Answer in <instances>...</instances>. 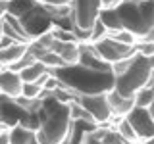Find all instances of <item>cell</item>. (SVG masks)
Wrapping results in <instances>:
<instances>
[{
  "label": "cell",
  "mask_w": 154,
  "mask_h": 144,
  "mask_svg": "<svg viewBox=\"0 0 154 144\" xmlns=\"http://www.w3.org/2000/svg\"><path fill=\"white\" fill-rule=\"evenodd\" d=\"M100 23L108 29H125L137 42H154V0H123L116 10H100Z\"/></svg>",
  "instance_id": "1"
},
{
  "label": "cell",
  "mask_w": 154,
  "mask_h": 144,
  "mask_svg": "<svg viewBox=\"0 0 154 144\" xmlns=\"http://www.w3.org/2000/svg\"><path fill=\"white\" fill-rule=\"evenodd\" d=\"M50 75L60 83V86L73 92L75 96L108 94L110 90H114L112 71H93L75 64V65H64L58 67V69H52Z\"/></svg>",
  "instance_id": "2"
},
{
  "label": "cell",
  "mask_w": 154,
  "mask_h": 144,
  "mask_svg": "<svg viewBox=\"0 0 154 144\" xmlns=\"http://www.w3.org/2000/svg\"><path fill=\"white\" fill-rule=\"evenodd\" d=\"M37 115L38 129L35 131V138L38 144H60L69 136L73 121L67 104L58 102L56 98H42V106Z\"/></svg>",
  "instance_id": "3"
},
{
  "label": "cell",
  "mask_w": 154,
  "mask_h": 144,
  "mask_svg": "<svg viewBox=\"0 0 154 144\" xmlns=\"http://www.w3.org/2000/svg\"><path fill=\"white\" fill-rule=\"evenodd\" d=\"M154 81V58H143L135 54L131 65L119 77H114V90L125 98H133L143 86H152Z\"/></svg>",
  "instance_id": "4"
},
{
  "label": "cell",
  "mask_w": 154,
  "mask_h": 144,
  "mask_svg": "<svg viewBox=\"0 0 154 144\" xmlns=\"http://www.w3.org/2000/svg\"><path fill=\"white\" fill-rule=\"evenodd\" d=\"M69 8L73 25L91 31L100 14V0H69Z\"/></svg>",
  "instance_id": "5"
},
{
  "label": "cell",
  "mask_w": 154,
  "mask_h": 144,
  "mask_svg": "<svg viewBox=\"0 0 154 144\" xmlns=\"http://www.w3.org/2000/svg\"><path fill=\"white\" fill-rule=\"evenodd\" d=\"M87 113L93 117V121L96 125H110L112 127V112L108 106V98L106 94H85V96H77L75 100Z\"/></svg>",
  "instance_id": "6"
},
{
  "label": "cell",
  "mask_w": 154,
  "mask_h": 144,
  "mask_svg": "<svg viewBox=\"0 0 154 144\" xmlns=\"http://www.w3.org/2000/svg\"><path fill=\"white\" fill-rule=\"evenodd\" d=\"M96 54L100 56V60L104 64L112 65L116 62H122V60H127V58H133L137 52H135V46H127V44H122V42H116L112 40L108 35L100 40L93 42Z\"/></svg>",
  "instance_id": "7"
},
{
  "label": "cell",
  "mask_w": 154,
  "mask_h": 144,
  "mask_svg": "<svg viewBox=\"0 0 154 144\" xmlns=\"http://www.w3.org/2000/svg\"><path fill=\"white\" fill-rule=\"evenodd\" d=\"M125 121L131 125L137 138L141 142H152L154 138V121H152V108H135L125 115Z\"/></svg>",
  "instance_id": "8"
},
{
  "label": "cell",
  "mask_w": 154,
  "mask_h": 144,
  "mask_svg": "<svg viewBox=\"0 0 154 144\" xmlns=\"http://www.w3.org/2000/svg\"><path fill=\"white\" fill-rule=\"evenodd\" d=\"M29 115L25 113L19 106L14 102V98H8V96L0 94V121L6 123L8 127H14V125H23L25 127L29 121Z\"/></svg>",
  "instance_id": "9"
},
{
  "label": "cell",
  "mask_w": 154,
  "mask_h": 144,
  "mask_svg": "<svg viewBox=\"0 0 154 144\" xmlns=\"http://www.w3.org/2000/svg\"><path fill=\"white\" fill-rule=\"evenodd\" d=\"M21 85L23 81L19 77V73L10 71L6 67L0 71V94L8 96V98H17L21 94Z\"/></svg>",
  "instance_id": "10"
},
{
  "label": "cell",
  "mask_w": 154,
  "mask_h": 144,
  "mask_svg": "<svg viewBox=\"0 0 154 144\" xmlns=\"http://www.w3.org/2000/svg\"><path fill=\"white\" fill-rule=\"evenodd\" d=\"M50 52L60 56V60L64 62V65H75L79 62V44L77 42H64V40H56L50 46Z\"/></svg>",
  "instance_id": "11"
},
{
  "label": "cell",
  "mask_w": 154,
  "mask_h": 144,
  "mask_svg": "<svg viewBox=\"0 0 154 144\" xmlns=\"http://www.w3.org/2000/svg\"><path fill=\"white\" fill-rule=\"evenodd\" d=\"M106 98H108L110 112H112V115H116V117H125V115L135 108L133 98H125V96L118 94L116 90H110V92L106 94Z\"/></svg>",
  "instance_id": "12"
},
{
  "label": "cell",
  "mask_w": 154,
  "mask_h": 144,
  "mask_svg": "<svg viewBox=\"0 0 154 144\" xmlns=\"http://www.w3.org/2000/svg\"><path fill=\"white\" fill-rule=\"evenodd\" d=\"M48 75H50V71H48L41 62H35V64H31L29 67H25V69L19 71V77H21L23 83H37L41 86L45 85V81L48 79Z\"/></svg>",
  "instance_id": "13"
},
{
  "label": "cell",
  "mask_w": 154,
  "mask_h": 144,
  "mask_svg": "<svg viewBox=\"0 0 154 144\" xmlns=\"http://www.w3.org/2000/svg\"><path fill=\"white\" fill-rule=\"evenodd\" d=\"M25 52H27V44H23V42H14V44H10V46L0 50V64L4 67L14 65Z\"/></svg>",
  "instance_id": "14"
},
{
  "label": "cell",
  "mask_w": 154,
  "mask_h": 144,
  "mask_svg": "<svg viewBox=\"0 0 154 144\" xmlns=\"http://www.w3.org/2000/svg\"><path fill=\"white\" fill-rule=\"evenodd\" d=\"M35 136V131L23 127V125H14L8 131V140L10 144H29V140Z\"/></svg>",
  "instance_id": "15"
},
{
  "label": "cell",
  "mask_w": 154,
  "mask_h": 144,
  "mask_svg": "<svg viewBox=\"0 0 154 144\" xmlns=\"http://www.w3.org/2000/svg\"><path fill=\"white\" fill-rule=\"evenodd\" d=\"M133 104L137 106V108H152L154 104V90L152 86H143L141 90H137L133 96Z\"/></svg>",
  "instance_id": "16"
},
{
  "label": "cell",
  "mask_w": 154,
  "mask_h": 144,
  "mask_svg": "<svg viewBox=\"0 0 154 144\" xmlns=\"http://www.w3.org/2000/svg\"><path fill=\"white\" fill-rule=\"evenodd\" d=\"M33 6H35V0H10V2H6L8 14L14 16V17H21L23 14H27Z\"/></svg>",
  "instance_id": "17"
},
{
  "label": "cell",
  "mask_w": 154,
  "mask_h": 144,
  "mask_svg": "<svg viewBox=\"0 0 154 144\" xmlns=\"http://www.w3.org/2000/svg\"><path fill=\"white\" fill-rule=\"evenodd\" d=\"M14 102H16L25 113H37L42 106L41 98H23V96H17V98H14Z\"/></svg>",
  "instance_id": "18"
},
{
  "label": "cell",
  "mask_w": 154,
  "mask_h": 144,
  "mask_svg": "<svg viewBox=\"0 0 154 144\" xmlns=\"http://www.w3.org/2000/svg\"><path fill=\"white\" fill-rule=\"evenodd\" d=\"M108 37L116 42H122V44H127V46H135L137 38H135L129 31L125 29H116V31H108Z\"/></svg>",
  "instance_id": "19"
},
{
  "label": "cell",
  "mask_w": 154,
  "mask_h": 144,
  "mask_svg": "<svg viewBox=\"0 0 154 144\" xmlns=\"http://www.w3.org/2000/svg\"><path fill=\"white\" fill-rule=\"evenodd\" d=\"M38 62H41V64L45 65L48 71H52V69H58V67H64V62L60 60V56H58V54H54V52H50V50H48V52H46V54L42 56Z\"/></svg>",
  "instance_id": "20"
},
{
  "label": "cell",
  "mask_w": 154,
  "mask_h": 144,
  "mask_svg": "<svg viewBox=\"0 0 154 144\" xmlns=\"http://www.w3.org/2000/svg\"><path fill=\"white\" fill-rule=\"evenodd\" d=\"M42 92V86L37 85V83H23L21 85V94L23 98H38Z\"/></svg>",
  "instance_id": "21"
},
{
  "label": "cell",
  "mask_w": 154,
  "mask_h": 144,
  "mask_svg": "<svg viewBox=\"0 0 154 144\" xmlns=\"http://www.w3.org/2000/svg\"><path fill=\"white\" fill-rule=\"evenodd\" d=\"M106 35H108V29H106L102 23H100V19H96L93 29H91V38H89V44H93V42L100 40V38H104Z\"/></svg>",
  "instance_id": "22"
},
{
  "label": "cell",
  "mask_w": 154,
  "mask_h": 144,
  "mask_svg": "<svg viewBox=\"0 0 154 144\" xmlns=\"http://www.w3.org/2000/svg\"><path fill=\"white\" fill-rule=\"evenodd\" d=\"M135 52L143 58H154V42H135Z\"/></svg>",
  "instance_id": "23"
},
{
  "label": "cell",
  "mask_w": 154,
  "mask_h": 144,
  "mask_svg": "<svg viewBox=\"0 0 154 144\" xmlns=\"http://www.w3.org/2000/svg\"><path fill=\"white\" fill-rule=\"evenodd\" d=\"M33 42H35V44H38L41 48H45V50H50V46L54 44V37H52L50 31H48V33H42V35H38Z\"/></svg>",
  "instance_id": "24"
},
{
  "label": "cell",
  "mask_w": 154,
  "mask_h": 144,
  "mask_svg": "<svg viewBox=\"0 0 154 144\" xmlns=\"http://www.w3.org/2000/svg\"><path fill=\"white\" fill-rule=\"evenodd\" d=\"M123 0H100V10H116Z\"/></svg>",
  "instance_id": "25"
},
{
  "label": "cell",
  "mask_w": 154,
  "mask_h": 144,
  "mask_svg": "<svg viewBox=\"0 0 154 144\" xmlns=\"http://www.w3.org/2000/svg\"><path fill=\"white\" fill-rule=\"evenodd\" d=\"M0 144H10V140H8V133H2V134H0Z\"/></svg>",
  "instance_id": "26"
},
{
  "label": "cell",
  "mask_w": 154,
  "mask_h": 144,
  "mask_svg": "<svg viewBox=\"0 0 154 144\" xmlns=\"http://www.w3.org/2000/svg\"><path fill=\"white\" fill-rule=\"evenodd\" d=\"M2 37H4V21L0 19V38H2Z\"/></svg>",
  "instance_id": "27"
},
{
  "label": "cell",
  "mask_w": 154,
  "mask_h": 144,
  "mask_svg": "<svg viewBox=\"0 0 154 144\" xmlns=\"http://www.w3.org/2000/svg\"><path fill=\"white\" fill-rule=\"evenodd\" d=\"M29 144H38V142H37V138H35V136H33V138H31V140H29Z\"/></svg>",
  "instance_id": "28"
},
{
  "label": "cell",
  "mask_w": 154,
  "mask_h": 144,
  "mask_svg": "<svg viewBox=\"0 0 154 144\" xmlns=\"http://www.w3.org/2000/svg\"><path fill=\"white\" fill-rule=\"evenodd\" d=\"M2 69H4V65H2V64H0V71H2Z\"/></svg>",
  "instance_id": "29"
},
{
  "label": "cell",
  "mask_w": 154,
  "mask_h": 144,
  "mask_svg": "<svg viewBox=\"0 0 154 144\" xmlns=\"http://www.w3.org/2000/svg\"><path fill=\"white\" fill-rule=\"evenodd\" d=\"M0 2H10V0H0Z\"/></svg>",
  "instance_id": "30"
},
{
  "label": "cell",
  "mask_w": 154,
  "mask_h": 144,
  "mask_svg": "<svg viewBox=\"0 0 154 144\" xmlns=\"http://www.w3.org/2000/svg\"><path fill=\"white\" fill-rule=\"evenodd\" d=\"M143 144H152V142H143Z\"/></svg>",
  "instance_id": "31"
},
{
  "label": "cell",
  "mask_w": 154,
  "mask_h": 144,
  "mask_svg": "<svg viewBox=\"0 0 154 144\" xmlns=\"http://www.w3.org/2000/svg\"><path fill=\"white\" fill-rule=\"evenodd\" d=\"M66 2H69V0H66Z\"/></svg>",
  "instance_id": "32"
}]
</instances>
